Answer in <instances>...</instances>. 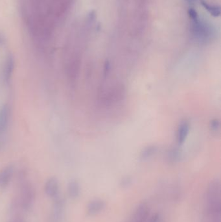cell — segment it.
<instances>
[{
    "instance_id": "1",
    "label": "cell",
    "mask_w": 221,
    "mask_h": 222,
    "mask_svg": "<svg viewBox=\"0 0 221 222\" xmlns=\"http://www.w3.org/2000/svg\"><path fill=\"white\" fill-rule=\"evenodd\" d=\"M206 222H221V188L217 179L209 183L205 198Z\"/></svg>"
},
{
    "instance_id": "2",
    "label": "cell",
    "mask_w": 221,
    "mask_h": 222,
    "mask_svg": "<svg viewBox=\"0 0 221 222\" xmlns=\"http://www.w3.org/2000/svg\"><path fill=\"white\" fill-rule=\"evenodd\" d=\"M20 203L23 209L28 210L33 205L35 200V191L31 184L23 183L20 190Z\"/></svg>"
},
{
    "instance_id": "3",
    "label": "cell",
    "mask_w": 221,
    "mask_h": 222,
    "mask_svg": "<svg viewBox=\"0 0 221 222\" xmlns=\"http://www.w3.org/2000/svg\"><path fill=\"white\" fill-rule=\"evenodd\" d=\"M149 215V208L146 203H140L137 206L127 222H147Z\"/></svg>"
},
{
    "instance_id": "4",
    "label": "cell",
    "mask_w": 221,
    "mask_h": 222,
    "mask_svg": "<svg viewBox=\"0 0 221 222\" xmlns=\"http://www.w3.org/2000/svg\"><path fill=\"white\" fill-rule=\"evenodd\" d=\"M60 184L58 180L56 177H51L45 183L44 191L47 196L51 198H55L58 195Z\"/></svg>"
},
{
    "instance_id": "5",
    "label": "cell",
    "mask_w": 221,
    "mask_h": 222,
    "mask_svg": "<svg viewBox=\"0 0 221 222\" xmlns=\"http://www.w3.org/2000/svg\"><path fill=\"white\" fill-rule=\"evenodd\" d=\"M106 207V203L102 199H95L90 201L86 206V212L89 216H95L101 212Z\"/></svg>"
},
{
    "instance_id": "6",
    "label": "cell",
    "mask_w": 221,
    "mask_h": 222,
    "mask_svg": "<svg viewBox=\"0 0 221 222\" xmlns=\"http://www.w3.org/2000/svg\"><path fill=\"white\" fill-rule=\"evenodd\" d=\"M14 59L13 56L10 54L6 58L3 68V77L6 83H8L11 81L14 69Z\"/></svg>"
},
{
    "instance_id": "7",
    "label": "cell",
    "mask_w": 221,
    "mask_h": 222,
    "mask_svg": "<svg viewBox=\"0 0 221 222\" xmlns=\"http://www.w3.org/2000/svg\"><path fill=\"white\" fill-rule=\"evenodd\" d=\"M14 168L12 165H8L0 170V188H6L11 182L14 175Z\"/></svg>"
},
{
    "instance_id": "8",
    "label": "cell",
    "mask_w": 221,
    "mask_h": 222,
    "mask_svg": "<svg viewBox=\"0 0 221 222\" xmlns=\"http://www.w3.org/2000/svg\"><path fill=\"white\" fill-rule=\"evenodd\" d=\"M11 117V109L7 104L0 108V134L4 132L9 123Z\"/></svg>"
},
{
    "instance_id": "9",
    "label": "cell",
    "mask_w": 221,
    "mask_h": 222,
    "mask_svg": "<svg viewBox=\"0 0 221 222\" xmlns=\"http://www.w3.org/2000/svg\"><path fill=\"white\" fill-rule=\"evenodd\" d=\"M55 198V201L53 205V217L55 221L59 222L62 219V214L64 213V201L61 198Z\"/></svg>"
},
{
    "instance_id": "10",
    "label": "cell",
    "mask_w": 221,
    "mask_h": 222,
    "mask_svg": "<svg viewBox=\"0 0 221 222\" xmlns=\"http://www.w3.org/2000/svg\"><path fill=\"white\" fill-rule=\"evenodd\" d=\"M189 131V125L188 121H184L179 125L177 133V139L180 144H182L186 139Z\"/></svg>"
},
{
    "instance_id": "11",
    "label": "cell",
    "mask_w": 221,
    "mask_h": 222,
    "mask_svg": "<svg viewBox=\"0 0 221 222\" xmlns=\"http://www.w3.org/2000/svg\"><path fill=\"white\" fill-rule=\"evenodd\" d=\"M80 192L79 183L76 180H71L67 185V194L69 197L72 199H76L80 195Z\"/></svg>"
},
{
    "instance_id": "12",
    "label": "cell",
    "mask_w": 221,
    "mask_h": 222,
    "mask_svg": "<svg viewBox=\"0 0 221 222\" xmlns=\"http://www.w3.org/2000/svg\"><path fill=\"white\" fill-rule=\"evenodd\" d=\"M201 3H202V5L204 6V8L206 9L207 11H208L212 16H215V17H217V16H220V7H217V6L210 5L208 4V3H206L204 1H202Z\"/></svg>"
},
{
    "instance_id": "13",
    "label": "cell",
    "mask_w": 221,
    "mask_h": 222,
    "mask_svg": "<svg viewBox=\"0 0 221 222\" xmlns=\"http://www.w3.org/2000/svg\"><path fill=\"white\" fill-rule=\"evenodd\" d=\"M154 152H155V147H149L144 150L143 152L141 154V157L143 159H147L148 157H150Z\"/></svg>"
},
{
    "instance_id": "14",
    "label": "cell",
    "mask_w": 221,
    "mask_h": 222,
    "mask_svg": "<svg viewBox=\"0 0 221 222\" xmlns=\"http://www.w3.org/2000/svg\"><path fill=\"white\" fill-rule=\"evenodd\" d=\"M210 127L213 131H217L220 127V122L217 119H214L210 122Z\"/></svg>"
},
{
    "instance_id": "15",
    "label": "cell",
    "mask_w": 221,
    "mask_h": 222,
    "mask_svg": "<svg viewBox=\"0 0 221 222\" xmlns=\"http://www.w3.org/2000/svg\"><path fill=\"white\" fill-rule=\"evenodd\" d=\"M189 14L193 20H197V18H198V15H197V13L195 10L193 9H189Z\"/></svg>"
},
{
    "instance_id": "16",
    "label": "cell",
    "mask_w": 221,
    "mask_h": 222,
    "mask_svg": "<svg viewBox=\"0 0 221 222\" xmlns=\"http://www.w3.org/2000/svg\"><path fill=\"white\" fill-rule=\"evenodd\" d=\"M131 183V180L129 178H125L121 182V186L123 187H127L128 186H129Z\"/></svg>"
},
{
    "instance_id": "17",
    "label": "cell",
    "mask_w": 221,
    "mask_h": 222,
    "mask_svg": "<svg viewBox=\"0 0 221 222\" xmlns=\"http://www.w3.org/2000/svg\"><path fill=\"white\" fill-rule=\"evenodd\" d=\"M110 69V64H109V62H108V61H106V63H105V68H104V73H105V76H106V74L108 73Z\"/></svg>"
},
{
    "instance_id": "18",
    "label": "cell",
    "mask_w": 221,
    "mask_h": 222,
    "mask_svg": "<svg viewBox=\"0 0 221 222\" xmlns=\"http://www.w3.org/2000/svg\"><path fill=\"white\" fill-rule=\"evenodd\" d=\"M149 222H159V216L158 214H155L152 217Z\"/></svg>"
}]
</instances>
